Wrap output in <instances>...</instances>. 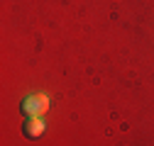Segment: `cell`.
I'll use <instances>...</instances> for the list:
<instances>
[{
  "label": "cell",
  "instance_id": "obj_1",
  "mask_svg": "<svg viewBox=\"0 0 154 146\" xmlns=\"http://www.w3.org/2000/svg\"><path fill=\"white\" fill-rule=\"evenodd\" d=\"M49 110V98L44 93H34L22 100V115L25 117H42Z\"/></svg>",
  "mask_w": 154,
  "mask_h": 146
},
{
  "label": "cell",
  "instance_id": "obj_2",
  "mask_svg": "<svg viewBox=\"0 0 154 146\" xmlns=\"http://www.w3.org/2000/svg\"><path fill=\"white\" fill-rule=\"evenodd\" d=\"M22 132H25L27 139H39V136L47 132V124H44L42 117H27V122H25V127H22Z\"/></svg>",
  "mask_w": 154,
  "mask_h": 146
}]
</instances>
